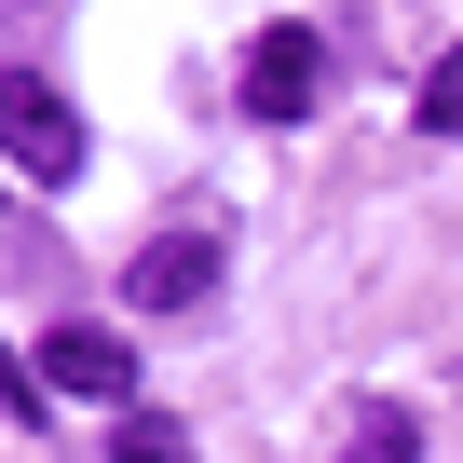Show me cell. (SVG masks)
<instances>
[{"label": "cell", "instance_id": "1", "mask_svg": "<svg viewBox=\"0 0 463 463\" xmlns=\"http://www.w3.org/2000/svg\"><path fill=\"white\" fill-rule=\"evenodd\" d=\"M0 150H14L42 191H69V177H82V109H69V82L0 69Z\"/></svg>", "mask_w": 463, "mask_h": 463}, {"label": "cell", "instance_id": "2", "mask_svg": "<svg viewBox=\"0 0 463 463\" xmlns=\"http://www.w3.org/2000/svg\"><path fill=\"white\" fill-rule=\"evenodd\" d=\"M327 96V42L314 28H260L246 42V123H314Z\"/></svg>", "mask_w": 463, "mask_h": 463}, {"label": "cell", "instance_id": "3", "mask_svg": "<svg viewBox=\"0 0 463 463\" xmlns=\"http://www.w3.org/2000/svg\"><path fill=\"white\" fill-rule=\"evenodd\" d=\"M204 287H218V232H150V246L123 260V300L137 314H191Z\"/></svg>", "mask_w": 463, "mask_h": 463}, {"label": "cell", "instance_id": "4", "mask_svg": "<svg viewBox=\"0 0 463 463\" xmlns=\"http://www.w3.org/2000/svg\"><path fill=\"white\" fill-rule=\"evenodd\" d=\"M42 382L82 395V409H137V354H123L109 327H55V341H42Z\"/></svg>", "mask_w": 463, "mask_h": 463}, {"label": "cell", "instance_id": "5", "mask_svg": "<svg viewBox=\"0 0 463 463\" xmlns=\"http://www.w3.org/2000/svg\"><path fill=\"white\" fill-rule=\"evenodd\" d=\"M341 463H422V422H409L395 395H368V409L341 422Z\"/></svg>", "mask_w": 463, "mask_h": 463}, {"label": "cell", "instance_id": "6", "mask_svg": "<svg viewBox=\"0 0 463 463\" xmlns=\"http://www.w3.org/2000/svg\"><path fill=\"white\" fill-rule=\"evenodd\" d=\"M109 463H191V436H177L164 409H123V436H109Z\"/></svg>", "mask_w": 463, "mask_h": 463}, {"label": "cell", "instance_id": "7", "mask_svg": "<svg viewBox=\"0 0 463 463\" xmlns=\"http://www.w3.org/2000/svg\"><path fill=\"white\" fill-rule=\"evenodd\" d=\"M422 137H463V55L422 69Z\"/></svg>", "mask_w": 463, "mask_h": 463}, {"label": "cell", "instance_id": "8", "mask_svg": "<svg viewBox=\"0 0 463 463\" xmlns=\"http://www.w3.org/2000/svg\"><path fill=\"white\" fill-rule=\"evenodd\" d=\"M42 395H55V382H14V354H0V409H14V422H42Z\"/></svg>", "mask_w": 463, "mask_h": 463}]
</instances>
